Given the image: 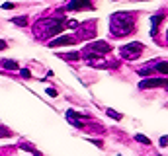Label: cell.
Masks as SVG:
<instances>
[{
    "label": "cell",
    "instance_id": "2",
    "mask_svg": "<svg viewBox=\"0 0 168 156\" xmlns=\"http://www.w3.org/2000/svg\"><path fill=\"white\" fill-rule=\"evenodd\" d=\"M33 31H37L39 37L57 35L63 31V20L61 18H43L33 26Z\"/></svg>",
    "mask_w": 168,
    "mask_h": 156
},
{
    "label": "cell",
    "instance_id": "5",
    "mask_svg": "<svg viewBox=\"0 0 168 156\" xmlns=\"http://www.w3.org/2000/svg\"><path fill=\"white\" fill-rule=\"evenodd\" d=\"M164 84H166V78H149V80H141L139 88L147 90V88H156V86H164Z\"/></svg>",
    "mask_w": 168,
    "mask_h": 156
},
{
    "label": "cell",
    "instance_id": "8",
    "mask_svg": "<svg viewBox=\"0 0 168 156\" xmlns=\"http://www.w3.org/2000/svg\"><path fill=\"white\" fill-rule=\"evenodd\" d=\"M90 10L92 8V4H88V2H70V4H67V10Z\"/></svg>",
    "mask_w": 168,
    "mask_h": 156
},
{
    "label": "cell",
    "instance_id": "7",
    "mask_svg": "<svg viewBox=\"0 0 168 156\" xmlns=\"http://www.w3.org/2000/svg\"><path fill=\"white\" fill-rule=\"evenodd\" d=\"M0 66L8 70H20V64L16 61H12V59H0Z\"/></svg>",
    "mask_w": 168,
    "mask_h": 156
},
{
    "label": "cell",
    "instance_id": "10",
    "mask_svg": "<svg viewBox=\"0 0 168 156\" xmlns=\"http://www.w3.org/2000/svg\"><path fill=\"white\" fill-rule=\"evenodd\" d=\"M155 69H156L158 72H162V74H166V63H164V61H156V64H155Z\"/></svg>",
    "mask_w": 168,
    "mask_h": 156
},
{
    "label": "cell",
    "instance_id": "6",
    "mask_svg": "<svg viewBox=\"0 0 168 156\" xmlns=\"http://www.w3.org/2000/svg\"><path fill=\"white\" fill-rule=\"evenodd\" d=\"M70 43H74V37H69V35H61L59 39L51 41L49 47H59V45H70Z\"/></svg>",
    "mask_w": 168,
    "mask_h": 156
},
{
    "label": "cell",
    "instance_id": "18",
    "mask_svg": "<svg viewBox=\"0 0 168 156\" xmlns=\"http://www.w3.org/2000/svg\"><path fill=\"white\" fill-rule=\"evenodd\" d=\"M47 94L51 96V98H55V96H57V90H55V88H49V90H47Z\"/></svg>",
    "mask_w": 168,
    "mask_h": 156
},
{
    "label": "cell",
    "instance_id": "17",
    "mask_svg": "<svg viewBox=\"0 0 168 156\" xmlns=\"http://www.w3.org/2000/svg\"><path fill=\"white\" fill-rule=\"evenodd\" d=\"M67 26H69L70 29H74V27H78V21H76V20H70V21H69Z\"/></svg>",
    "mask_w": 168,
    "mask_h": 156
},
{
    "label": "cell",
    "instance_id": "9",
    "mask_svg": "<svg viewBox=\"0 0 168 156\" xmlns=\"http://www.w3.org/2000/svg\"><path fill=\"white\" fill-rule=\"evenodd\" d=\"M59 57L65 59V61H78L80 53H76V51H74V53H59Z\"/></svg>",
    "mask_w": 168,
    "mask_h": 156
},
{
    "label": "cell",
    "instance_id": "3",
    "mask_svg": "<svg viewBox=\"0 0 168 156\" xmlns=\"http://www.w3.org/2000/svg\"><path fill=\"white\" fill-rule=\"evenodd\" d=\"M119 53H121V57H123V59L135 61V59H139V57H141V53H143V43H139V41L127 43V45L119 47Z\"/></svg>",
    "mask_w": 168,
    "mask_h": 156
},
{
    "label": "cell",
    "instance_id": "4",
    "mask_svg": "<svg viewBox=\"0 0 168 156\" xmlns=\"http://www.w3.org/2000/svg\"><path fill=\"white\" fill-rule=\"evenodd\" d=\"M84 51H88V53H94V55H100V57H102L104 53L112 51V47H109L108 41H92V43H88V45H86Z\"/></svg>",
    "mask_w": 168,
    "mask_h": 156
},
{
    "label": "cell",
    "instance_id": "20",
    "mask_svg": "<svg viewBox=\"0 0 168 156\" xmlns=\"http://www.w3.org/2000/svg\"><path fill=\"white\" fill-rule=\"evenodd\" d=\"M6 47H8V43H6L4 39H0V51H2V49H6Z\"/></svg>",
    "mask_w": 168,
    "mask_h": 156
},
{
    "label": "cell",
    "instance_id": "1",
    "mask_svg": "<svg viewBox=\"0 0 168 156\" xmlns=\"http://www.w3.org/2000/svg\"><path fill=\"white\" fill-rule=\"evenodd\" d=\"M135 31V26L131 21V14L127 12H115L112 14V20H109V33L113 37H125L129 33Z\"/></svg>",
    "mask_w": 168,
    "mask_h": 156
},
{
    "label": "cell",
    "instance_id": "16",
    "mask_svg": "<svg viewBox=\"0 0 168 156\" xmlns=\"http://www.w3.org/2000/svg\"><path fill=\"white\" fill-rule=\"evenodd\" d=\"M90 143H92V144H96L98 148H102V146H104V143H102V140H98V139H90Z\"/></svg>",
    "mask_w": 168,
    "mask_h": 156
},
{
    "label": "cell",
    "instance_id": "12",
    "mask_svg": "<svg viewBox=\"0 0 168 156\" xmlns=\"http://www.w3.org/2000/svg\"><path fill=\"white\" fill-rule=\"evenodd\" d=\"M135 140H137V143H141V144H149L151 143L149 137H145V135H135Z\"/></svg>",
    "mask_w": 168,
    "mask_h": 156
},
{
    "label": "cell",
    "instance_id": "11",
    "mask_svg": "<svg viewBox=\"0 0 168 156\" xmlns=\"http://www.w3.org/2000/svg\"><path fill=\"white\" fill-rule=\"evenodd\" d=\"M4 137H12V131L6 129L4 125H0V139H4Z\"/></svg>",
    "mask_w": 168,
    "mask_h": 156
},
{
    "label": "cell",
    "instance_id": "13",
    "mask_svg": "<svg viewBox=\"0 0 168 156\" xmlns=\"http://www.w3.org/2000/svg\"><path fill=\"white\" fill-rule=\"evenodd\" d=\"M12 21H14L16 26H26V24H27V18H26V16H22V18H14Z\"/></svg>",
    "mask_w": 168,
    "mask_h": 156
},
{
    "label": "cell",
    "instance_id": "14",
    "mask_svg": "<svg viewBox=\"0 0 168 156\" xmlns=\"http://www.w3.org/2000/svg\"><path fill=\"white\" fill-rule=\"evenodd\" d=\"M108 115L113 117V119H118V121L121 119V113H118V111H113V109H108Z\"/></svg>",
    "mask_w": 168,
    "mask_h": 156
},
{
    "label": "cell",
    "instance_id": "19",
    "mask_svg": "<svg viewBox=\"0 0 168 156\" xmlns=\"http://www.w3.org/2000/svg\"><path fill=\"white\" fill-rule=\"evenodd\" d=\"M14 8V4H10V2H6V4H2V10H12Z\"/></svg>",
    "mask_w": 168,
    "mask_h": 156
},
{
    "label": "cell",
    "instance_id": "15",
    "mask_svg": "<svg viewBox=\"0 0 168 156\" xmlns=\"http://www.w3.org/2000/svg\"><path fill=\"white\" fill-rule=\"evenodd\" d=\"M20 74H22L24 78H31V72L27 70V69H20Z\"/></svg>",
    "mask_w": 168,
    "mask_h": 156
}]
</instances>
